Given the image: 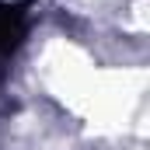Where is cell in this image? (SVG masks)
<instances>
[{"instance_id": "cell-1", "label": "cell", "mask_w": 150, "mask_h": 150, "mask_svg": "<svg viewBox=\"0 0 150 150\" xmlns=\"http://www.w3.org/2000/svg\"><path fill=\"white\" fill-rule=\"evenodd\" d=\"M25 32H28V4L0 0V77L7 70V59L21 49Z\"/></svg>"}]
</instances>
